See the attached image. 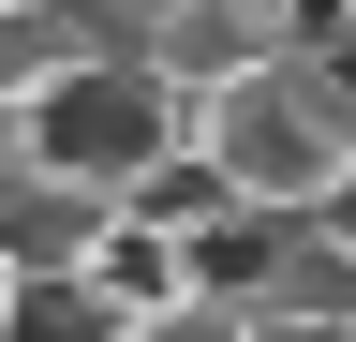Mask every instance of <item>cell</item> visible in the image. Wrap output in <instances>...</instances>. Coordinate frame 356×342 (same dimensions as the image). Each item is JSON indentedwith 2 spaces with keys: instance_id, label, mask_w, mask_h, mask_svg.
I'll return each mask as SVG.
<instances>
[{
  "instance_id": "4",
  "label": "cell",
  "mask_w": 356,
  "mask_h": 342,
  "mask_svg": "<svg viewBox=\"0 0 356 342\" xmlns=\"http://www.w3.org/2000/svg\"><path fill=\"white\" fill-rule=\"evenodd\" d=\"M74 60H104V30H89V0H0V134L60 90Z\"/></svg>"
},
{
  "instance_id": "3",
  "label": "cell",
  "mask_w": 356,
  "mask_h": 342,
  "mask_svg": "<svg viewBox=\"0 0 356 342\" xmlns=\"http://www.w3.org/2000/svg\"><path fill=\"white\" fill-rule=\"evenodd\" d=\"M89 238H104V194L0 149V283H89Z\"/></svg>"
},
{
  "instance_id": "1",
  "label": "cell",
  "mask_w": 356,
  "mask_h": 342,
  "mask_svg": "<svg viewBox=\"0 0 356 342\" xmlns=\"http://www.w3.org/2000/svg\"><path fill=\"white\" fill-rule=\"evenodd\" d=\"M193 164L238 208H327V179L356 164V45H282L252 75L193 90Z\"/></svg>"
},
{
  "instance_id": "11",
  "label": "cell",
  "mask_w": 356,
  "mask_h": 342,
  "mask_svg": "<svg viewBox=\"0 0 356 342\" xmlns=\"http://www.w3.org/2000/svg\"><path fill=\"white\" fill-rule=\"evenodd\" d=\"M341 327H356V313H341Z\"/></svg>"
},
{
  "instance_id": "7",
  "label": "cell",
  "mask_w": 356,
  "mask_h": 342,
  "mask_svg": "<svg viewBox=\"0 0 356 342\" xmlns=\"http://www.w3.org/2000/svg\"><path fill=\"white\" fill-rule=\"evenodd\" d=\"M119 208H134V224H163V238H193V224H208V208H222V179H208V164H193V149H163V164H149V179H134Z\"/></svg>"
},
{
  "instance_id": "9",
  "label": "cell",
  "mask_w": 356,
  "mask_h": 342,
  "mask_svg": "<svg viewBox=\"0 0 356 342\" xmlns=\"http://www.w3.org/2000/svg\"><path fill=\"white\" fill-rule=\"evenodd\" d=\"M238 342H356L341 313H238Z\"/></svg>"
},
{
  "instance_id": "5",
  "label": "cell",
  "mask_w": 356,
  "mask_h": 342,
  "mask_svg": "<svg viewBox=\"0 0 356 342\" xmlns=\"http://www.w3.org/2000/svg\"><path fill=\"white\" fill-rule=\"evenodd\" d=\"M89 297H104V313H163V297H193V283H178V238L134 224V208H104V238H89Z\"/></svg>"
},
{
  "instance_id": "10",
  "label": "cell",
  "mask_w": 356,
  "mask_h": 342,
  "mask_svg": "<svg viewBox=\"0 0 356 342\" xmlns=\"http://www.w3.org/2000/svg\"><path fill=\"white\" fill-rule=\"evenodd\" d=\"M312 224H327V253H341V268H356V164H341V179H327V208H312Z\"/></svg>"
},
{
  "instance_id": "6",
  "label": "cell",
  "mask_w": 356,
  "mask_h": 342,
  "mask_svg": "<svg viewBox=\"0 0 356 342\" xmlns=\"http://www.w3.org/2000/svg\"><path fill=\"white\" fill-rule=\"evenodd\" d=\"M0 342H119V313L89 283H0Z\"/></svg>"
},
{
  "instance_id": "2",
  "label": "cell",
  "mask_w": 356,
  "mask_h": 342,
  "mask_svg": "<svg viewBox=\"0 0 356 342\" xmlns=\"http://www.w3.org/2000/svg\"><path fill=\"white\" fill-rule=\"evenodd\" d=\"M15 149H30V164H60V179H89V194L119 208L163 149H193V104H178L149 60H74L60 90L15 119Z\"/></svg>"
},
{
  "instance_id": "8",
  "label": "cell",
  "mask_w": 356,
  "mask_h": 342,
  "mask_svg": "<svg viewBox=\"0 0 356 342\" xmlns=\"http://www.w3.org/2000/svg\"><path fill=\"white\" fill-rule=\"evenodd\" d=\"M119 342H238L222 297H163V313H119Z\"/></svg>"
}]
</instances>
